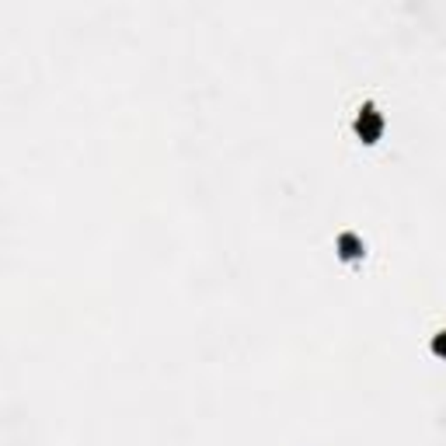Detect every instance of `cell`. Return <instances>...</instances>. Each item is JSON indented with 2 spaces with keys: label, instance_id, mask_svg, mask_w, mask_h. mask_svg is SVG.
<instances>
[{
  "label": "cell",
  "instance_id": "6da1fadb",
  "mask_svg": "<svg viewBox=\"0 0 446 446\" xmlns=\"http://www.w3.org/2000/svg\"><path fill=\"white\" fill-rule=\"evenodd\" d=\"M436 352L446 355V331H439V338H436Z\"/></svg>",
  "mask_w": 446,
  "mask_h": 446
}]
</instances>
